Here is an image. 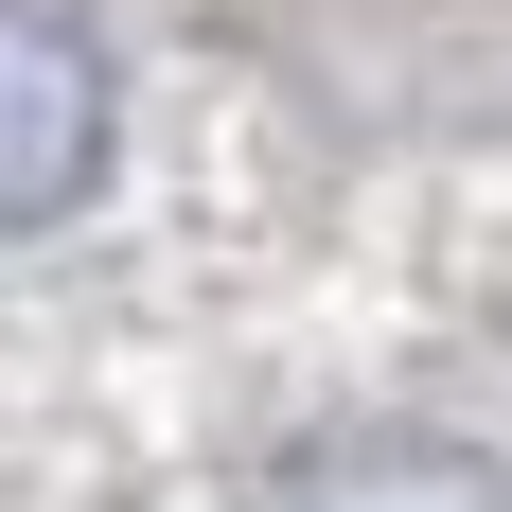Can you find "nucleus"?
Masks as SVG:
<instances>
[{"mask_svg": "<svg viewBox=\"0 0 512 512\" xmlns=\"http://www.w3.org/2000/svg\"><path fill=\"white\" fill-rule=\"evenodd\" d=\"M89 142H106V53L71 0H18V212H71L89 195Z\"/></svg>", "mask_w": 512, "mask_h": 512, "instance_id": "1", "label": "nucleus"}]
</instances>
